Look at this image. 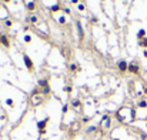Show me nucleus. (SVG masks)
<instances>
[{
	"instance_id": "5",
	"label": "nucleus",
	"mask_w": 147,
	"mask_h": 140,
	"mask_svg": "<svg viewBox=\"0 0 147 140\" xmlns=\"http://www.w3.org/2000/svg\"><path fill=\"white\" fill-rule=\"evenodd\" d=\"M127 70H128V72H132V73H134V74H137L139 73V66L132 63V64H128V69Z\"/></svg>"
},
{
	"instance_id": "19",
	"label": "nucleus",
	"mask_w": 147,
	"mask_h": 140,
	"mask_svg": "<svg viewBox=\"0 0 147 140\" xmlns=\"http://www.w3.org/2000/svg\"><path fill=\"white\" fill-rule=\"evenodd\" d=\"M24 40L29 43V42H31V37H30V36H26V37H24Z\"/></svg>"
},
{
	"instance_id": "23",
	"label": "nucleus",
	"mask_w": 147,
	"mask_h": 140,
	"mask_svg": "<svg viewBox=\"0 0 147 140\" xmlns=\"http://www.w3.org/2000/svg\"><path fill=\"white\" fill-rule=\"evenodd\" d=\"M4 2H10V0H4Z\"/></svg>"
},
{
	"instance_id": "12",
	"label": "nucleus",
	"mask_w": 147,
	"mask_h": 140,
	"mask_svg": "<svg viewBox=\"0 0 147 140\" xmlns=\"http://www.w3.org/2000/svg\"><path fill=\"white\" fill-rule=\"evenodd\" d=\"M139 107H147V101H146V100L139 101Z\"/></svg>"
},
{
	"instance_id": "1",
	"label": "nucleus",
	"mask_w": 147,
	"mask_h": 140,
	"mask_svg": "<svg viewBox=\"0 0 147 140\" xmlns=\"http://www.w3.org/2000/svg\"><path fill=\"white\" fill-rule=\"evenodd\" d=\"M31 103L34 104V106H39L40 103H43V96L39 94V93H34V94L31 96Z\"/></svg>"
},
{
	"instance_id": "15",
	"label": "nucleus",
	"mask_w": 147,
	"mask_h": 140,
	"mask_svg": "<svg viewBox=\"0 0 147 140\" xmlns=\"http://www.w3.org/2000/svg\"><path fill=\"white\" fill-rule=\"evenodd\" d=\"M42 87H44V86H49V83H47V80H40V83H39Z\"/></svg>"
},
{
	"instance_id": "21",
	"label": "nucleus",
	"mask_w": 147,
	"mask_h": 140,
	"mask_svg": "<svg viewBox=\"0 0 147 140\" xmlns=\"http://www.w3.org/2000/svg\"><path fill=\"white\" fill-rule=\"evenodd\" d=\"M79 10H81V12H83V10H84V6H83V4H79Z\"/></svg>"
},
{
	"instance_id": "18",
	"label": "nucleus",
	"mask_w": 147,
	"mask_h": 140,
	"mask_svg": "<svg viewBox=\"0 0 147 140\" xmlns=\"http://www.w3.org/2000/svg\"><path fill=\"white\" fill-rule=\"evenodd\" d=\"M67 109H69V106H67V104H64V106H63V113H66Z\"/></svg>"
},
{
	"instance_id": "22",
	"label": "nucleus",
	"mask_w": 147,
	"mask_h": 140,
	"mask_svg": "<svg viewBox=\"0 0 147 140\" xmlns=\"http://www.w3.org/2000/svg\"><path fill=\"white\" fill-rule=\"evenodd\" d=\"M144 93H146V94H147V87H146V89H144Z\"/></svg>"
},
{
	"instance_id": "9",
	"label": "nucleus",
	"mask_w": 147,
	"mask_h": 140,
	"mask_svg": "<svg viewBox=\"0 0 147 140\" xmlns=\"http://www.w3.org/2000/svg\"><path fill=\"white\" fill-rule=\"evenodd\" d=\"M80 104H81V103H80V100H77V99L71 101V106L74 107V109H79V107H80Z\"/></svg>"
},
{
	"instance_id": "8",
	"label": "nucleus",
	"mask_w": 147,
	"mask_h": 140,
	"mask_svg": "<svg viewBox=\"0 0 147 140\" xmlns=\"http://www.w3.org/2000/svg\"><path fill=\"white\" fill-rule=\"evenodd\" d=\"M76 24H77V29H79V34H80V39H83V36H84V31H83V27H81V23H80V22H77Z\"/></svg>"
},
{
	"instance_id": "3",
	"label": "nucleus",
	"mask_w": 147,
	"mask_h": 140,
	"mask_svg": "<svg viewBox=\"0 0 147 140\" xmlns=\"http://www.w3.org/2000/svg\"><path fill=\"white\" fill-rule=\"evenodd\" d=\"M117 66H119V70H120V72H126V70L128 69V64H127L124 60H120Z\"/></svg>"
},
{
	"instance_id": "10",
	"label": "nucleus",
	"mask_w": 147,
	"mask_h": 140,
	"mask_svg": "<svg viewBox=\"0 0 147 140\" xmlns=\"http://www.w3.org/2000/svg\"><path fill=\"white\" fill-rule=\"evenodd\" d=\"M34 9H36V3H34V2H30V3L27 4V10L31 12V10H34Z\"/></svg>"
},
{
	"instance_id": "16",
	"label": "nucleus",
	"mask_w": 147,
	"mask_h": 140,
	"mask_svg": "<svg viewBox=\"0 0 147 140\" xmlns=\"http://www.w3.org/2000/svg\"><path fill=\"white\" fill-rule=\"evenodd\" d=\"M144 34H146V31H144V30H140V31H139V34H137V36H139V39H141V37L144 36Z\"/></svg>"
},
{
	"instance_id": "24",
	"label": "nucleus",
	"mask_w": 147,
	"mask_h": 140,
	"mask_svg": "<svg viewBox=\"0 0 147 140\" xmlns=\"http://www.w3.org/2000/svg\"><path fill=\"white\" fill-rule=\"evenodd\" d=\"M0 39H2V34H0Z\"/></svg>"
},
{
	"instance_id": "17",
	"label": "nucleus",
	"mask_w": 147,
	"mask_h": 140,
	"mask_svg": "<svg viewBox=\"0 0 147 140\" xmlns=\"http://www.w3.org/2000/svg\"><path fill=\"white\" fill-rule=\"evenodd\" d=\"M6 103L9 104V106H13V100H12V99H7V100H6Z\"/></svg>"
},
{
	"instance_id": "13",
	"label": "nucleus",
	"mask_w": 147,
	"mask_h": 140,
	"mask_svg": "<svg viewBox=\"0 0 147 140\" xmlns=\"http://www.w3.org/2000/svg\"><path fill=\"white\" fill-rule=\"evenodd\" d=\"M139 44H140V46H143V47H147V39L140 40V42H139Z\"/></svg>"
},
{
	"instance_id": "6",
	"label": "nucleus",
	"mask_w": 147,
	"mask_h": 140,
	"mask_svg": "<svg viewBox=\"0 0 147 140\" xmlns=\"http://www.w3.org/2000/svg\"><path fill=\"white\" fill-rule=\"evenodd\" d=\"M47 121H49V117H46L43 121H39V123H37V127H39V130H40V132H43V130H44V126L47 124Z\"/></svg>"
},
{
	"instance_id": "11",
	"label": "nucleus",
	"mask_w": 147,
	"mask_h": 140,
	"mask_svg": "<svg viewBox=\"0 0 147 140\" xmlns=\"http://www.w3.org/2000/svg\"><path fill=\"white\" fill-rule=\"evenodd\" d=\"M42 92H43V94H49V93H50V87H49V86H44Z\"/></svg>"
},
{
	"instance_id": "20",
	"label": "nucleus",
	"mask_w": 147,
	"mask_h": 140,
	"mask_svg": "<svg viewBox=\"0 0 147 140\" xmlns=\"http://www.w3.org/2000/svg\"><path fill=\"white\" fill-rule=\"evenodd\" d=\"M59 9H60V6H54V7H51L53 12H56V10H59Z\"/></svg>"
},
{
	"instance_id": "14",
	"label": "nucleus",
	"mask_w": 147,
	"mask_h": 140,
	"mask_svg": "<svg viewBox=\"0 0 147 140\" xmlns=\"http://www.w3.org/2000/svg\"><path fill=\"white\" fill-rule=\"evenodd\" d=\"M30 20H31V23H37V22H39L37 16H31V17H30Z\"/></svg>"
},
{
	"instance_id": "7",
	"label": "nucleus",
	"mask_w": 147,
	"mask_h": 140,
	"mask_svg": "<svg viewBox=\"0 0 147 140\" xmlns=\"http://www.w3.org/2000/svg\"><path fill=\"white\" fill-rule=\"evenodd\" d=\"M0 43H3L6 47H9V46H10V43H9V39H7V36H4V34H2V39H0Z\"/></svg>"
},
{
	"instance_id": "4",
	"label": "nucleus",
	"mask_w": 147,
	"mask_h": 140,
	"mask_svg": "<svg viewBox=\"0 0 147 140\" xmlns=\"http://www.w3.org/2000/svg\"><path fill=\"white\" fill-rule=\"evenodd\" d=\"M108 126H110V117L108 116H104L103 120H101V127L103 129H107Z\"/></svg>"
},
{
	"instance_id": "2",
	"label": "nucleus",
	"mask_w": 147,
	"mask_h": 140,
	"mask_svg": "<svg viewBox=\"0 0 147 140\" xmlns=\"http://www.w3.org/2000/svg\"><path fill=\"white\" fill-rule=\"evenodd\" d=\"M23 60H24L27 69H29V70H33V62H31V59H30L27 54H23Z\"/></svg>"
}]
</instances>
